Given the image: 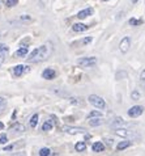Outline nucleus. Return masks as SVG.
Listing matches in <instances>:
<instances>
[{"label":"nucleus","instance_id":"f257e3e1","mask_svg":"<svg viewBox=\"0 0 145 156\" xmlns=\"http://www.w3.org/2000/svg\"><path fill=\"white\" fill-rule=\"evenodd\" d=\"M54 51V46L51 42H47L45 43V45L39 46L38 49H35L32 53L30 58H29V62L32 63H41V62H45V60H47L51 54H52Z\"/></svg>","mask_w":145,"mask_h":156},{"label":"nucleus","instance_id":"f03ea898","mask_svg":"<svg viewBox=\"0 0 145 156\" xmlns=\"http://www.w3.org/2000/svg\"><path fill=\"white\" fill-rule=\"evenodd\" d=\"M115 135L120 136V138H124V139H130V140H136V139H140V135L136 131H132V130H128L126 127H119V129H115Z\"/></svg>","mask_w":145,"mask_h":156},{"label":"nucleus","instance_id":"7ed1b4c3","mask_svg":"<svg viewBox=\"0 0 145 156\" xmlns=\"http://www.w3.org/2000/svg\"><path fill=\"white\" fill-rule=\"evenodd\" d=\"M88 100H89V102H90L93 106L97 108V109L103 110L105 108H106V102H105V100L102 98L101 96H97V94H90V96L88 97Z\"/></svg>","mask_w":145,"mask_h":156},{"label":"nucleus","instance_id":"20e7f679","mask_svg":"<svg viewBox=\"0 0 145 156\" xmlns=\"http://www.w3.org/2000/svg\"><path fill=\"white\" fill-rule=\"evenodd\" d=\"M77 64L83 68H89L97 64V58L96 57H85V58H80L77 59Z\"/></svg>","mask_w":145,"mask_h":156},{"label":"nucleus","instance_id":"39448f33","mask_svg":"<svg viewBox=\"0 0 145 156\" xmlns=\"http://www.w3.org/2000/svg\"><path fill=\"white\" fill-rule=\"evenodd\" d=\"M62 131L66 134H71V135H76V134H86V130L84 127H73V126H63Z\"/></svg>","mask_w":145,"mask_h":156},{"label":"nucleus","instance_id":"423d86ee","mask_svg":"<svg viewBox=\"0 0 145 156\" xmlns=\"http://www.w3.org/2000/svg\"><path fill=\"white\" fill-rule=\"evenodd\" d=\"M130 47H131V38L130 37H124L120 41V43H119V50H120L122 54H126V53H128Z\"/></svg>","mask_w":145,"mask_h":156},{"label":"nucleus","instance_id":"0eeeda50","mask_svg":"<svg viewBox=\"0 0 145 156\" xmlns=\"http://www.w3.org/2000/svg\"><path fill=\"white\" fill-rule=\"evenodd\" d=\"M143 112H144V108L141 105H135V106L130 108L128 115L131 117V118H137V117H140L143 114Z\"/></svg>","mask_w":145,"mask_h":156},{"label":"nucleus","instance_id":"6e6552de","mask_svg":"<svg viewBox=\"0 0 145 156\" xmlns=\"http://www.w3.org/2000/svg\"><path fill=\"white\" fill-rule=\"evenodd\" d=\"M111 126L114 129H119V127H128V123L126 122L123 118H120V117H116L113 122H111Z\"/></svg>","mask_w":145,"mask_h":156},{"label":"nucleus","instance_id":"1a4fd4ad","mask_svg":"<svg viewBox=\"0 0 145 156\" xmlns=\"http://www.w3.org/2000/svg\"><path fill=\"white\" fill-rule=\"evenodd\" d=\"M55 76H56V72H55V70H52V68H46V70L42 72V77L46 80H52V79H55Z\"/></svg>","mask_w":145,"mask_h":156},{"label":"nucleus","instance_id":"9d476101","mask_svg":"<svg viewBox=\"0 0 145 156\" xmlns=\"http://www.w3.org/2000/svg\"><path fill=\"white\" fill-rule=\"evenodd\" d=\"M92 15H93V8H85V9L80 11L77 13V19L84 20V19H86V17L92 16Z\"/></svg>","mask_w":145,"mask_h":156},{"label":"nucleus","instance_id":"9b49d317","mask_svg":"<svg viewBox=\"0 0 145 156\" xmlns=\"http://www.w3.org/2000/svg\"><path fill=\"white\" fill-rule=\"evenodd\" d=\"M72 29H73V32H76V33H83V32H85V30H88V25L77 23V24L72 25Z\"/></svg>","mask_w":145,"mask_h":156},{"label":"nucleus","instance_id":"f8f14e48","mask_svg":"<svg viewBox=\"0 0 145 156\" xmlns=\"http://www.w3.org/2000/svg\"><path fill=\"white\" fill-rule=\"evenodd\" d=\"M9 131H12V133H24L25 131V126L22 123H13L9 127Z\"/></svg>","mask_w":145,"mask_h":156},{"label":"nucleus","instance_id":"ddd939ff","mask_svg":"<svg viewBox=\"0 0 145 156\" xmlns=\"http://www.w3.org/2000/svg\"><path fill=\"white\" fill-rule=\"evenodd\" d=\"M12 72H13L15 76H21L25 72V67L22 66V64H17V66H15L13 68H12Z\"/></svg>","mask_w":145,"mask_h":156},{"label":"nucleus","instance_id":"4468645a","mask_svg":"<svg viewBox=\"0 0 145 156\" xmlns=\"http://www.w3.org/2000/svg\"><path fill=\"white\" fill-rule=\"evenodd\" d=\"M92 150L94 151V152H103L105 151V144L102 142H96V143H93Z\"/></svg>","mask_w":145,"mask_h":156},{"label":"nucleus","instance_id":"2eb2a0df","mask_svg":"<svg viewBox=\"0 0 145 156\" xmlns=\"http://www.w3.org/2000/svg\"><path fill=\"white\" fill-rule=\"evenodd\" d=\"M132 144V142L130 139H127V140H123L120 143H118V146H116V150L118 151H123V150H126V148H128V147H131Z\"/></svg>","mask_w":145,"mask_h":156},{"label":"nucleus","instance_id":"dca6fc26","mask_svg":"<svg viewBox=\"0 0 145 156\" xmlns=\"http://www.w3.org/2000/svg\"><path fill=\"white\" fill-rule=\"evenodd\" d=\"M89 125L93 127H97V126H101L102 125V118L101 117H94V118H89Z\"/></svg>","mask_w":145,"mask_h":156},{"label":"nucleus","instance_id":"f3484780","mask_svg":"<svg viewBox=\"0 0 145 156\" xmlns=\"http://www.w3.org/2000/svg\"><path fill=\"white\" fill-rule=\"evenodd\" d=\"M29 53V47L28 46H22V47H20L19 50L15 53L16 57H25V55H28Z\"/></svg>","mask_w":145,"mask_h":156},{"label":"nucleus","instance_id":"a211bd4d","mask_svg":"<svg viewBox=\"0 0 145 156\" xmlns=\"http://www.w3.org/2000/svg\"><path fill=\"white\" fill-rule=\"evenodd\" d=\"M75 150L77 151V152H84V151L86 150V144H85V142H77L75 144Z\"/></svg>","mask_w":145,"mask_h":156},{"label":"nucleus","instance_id":"6ab92c4d","mask_svg":"<svg viewBox=\"0 0 145 156\" xmlns=\"http://www.w3.org/2000/svg\"><path fill=\"white\" fill-rule=\"evenodd\" d=\"M38 119H39V115L38 114H33V117L30 118V127H37V125H38Z\"/></svg>","mask_w":145,"mask_h":156},{"label":"nucleus","instance_id":"aec40b11","mask_svg":"<svg viewBox=\"0 0 145 156\" xmlns=\"http://www.w3.org/2000/svg\"><path fill=\"white\" fill-rule=\"evenodd\" d=\"M42 130H43V131H51V130H52V122H51V121H46V122L43 123V126H42Z\"/></svg>","mask_w":145,"mask_h":156},{"label":"nucleus","instance_id":"412c9836","mask_svg":"<svg viewBox=\"0 0 145 156\" xmlns=\"http://www.w3.org/2000/svg\"><path fill=\"white\" fill-rule=\"evenodd\" d=\"M39 154L41 156H50V155H52V152H51V150L50 148H47V147H43V148H41L39 150Z\"/></svg>","mask_w":145,"mask_h":156},{"label":"nucleus","instance_id":"4be33fe9","mask_svg":"<svg viewBox=\"0 0 145 156\" xmlns=\"http://www.w3.org/2000/svg\"><path fill=\"white\" fill-rule=\"evenodd\" d=\"M94 117H102V113L99 110H93V112H90V113L88 114V119L89 118H94Z\"/></svg>","mask_w":145,"mask_h":156},{"label":"nucleus","instance_id":"5701e85b","mask_svg":"<svg viewBox=\"0 0 145 156\" xmlns=\"http://www.w3.org/2000/svg\"><path fill=\"white\" fill-rule=\"evenodd\" d=\"M140 97H141V94H140L139 90H133V92L131 93V98L133 100V101H137V100H140Z\"/></svg>","mask_w":145,"mask_h":156},{"label":"nucleus","instance_id":"b1692460","mask_svg":"<svg viewBox=\"0 0 145 156\" xmlns=\"http://www.w3.org/2000/svg\"><path fill=\"white\" fill-rule=\"evenodd\" d=\"M143 24V20H137V19H131L130 20V25H132V27H137V25H141Z\"/></svg>","mask_w":145,"mask_h":156},{"label":"nucleus","instance_id":"393cba45","mask_svg":"<svg viewBox=\"0 0 145 156\" xmlns=\"http://www.w3.org/2000/svg\"><path fill=\"white\" fill-rule=\"evenodd\" d=\"M7 53L8 51H0V67L3 66L4 60H5V57H7Z\"/></svg>","mask_w":145,"mask_h":156},{"label":"nucleus","instance_id":"a878e982","mask_svg":"<svg viewBox=\"0 0 145 156\" xmlns=\"http://www.w3.org/2000/svg\"><path fill=\"white\" fill-rule=\"evenodd\" d=\"M5 108H7V101L5 100H0V114L5 110Z\"/></svg>","mask_w":145,"mask_h":156},{"label":"nucleus","instance_id":"bb28decb","mask_svg":"<svg viewBox=\"0 0 145 156\" xmlns=\"http://www.w3.org/2000/svg\"><path fill=\"white\" fill-rule=\"evenodd\" d=\"M140 84L145 88V70H143L141 73H140Z\"/></svg>","mask_w":145,"mask_h":156},{"label":"nucleus","instance_id":"cd10ccee","mask_svg":"<svg viewBox=\"0 0 145 156\" xmlns=\"http://www.w3.org/2000/svg\"><path fill=\"white\" fill-rule=\"evenodd\" d=\"M8 143V136L5 134H0V144H5Z\"/></svg>","mask_w":145,"mask_h":156},{"label":"nucleus","instance_id":"c85d7f7f","mask_svg":"<svg viewBox=\"0 0 145 156\" xmlns=\"http://www.w3.org/2000/svg\"><path fill=\"white\" fill-rule=\"evenodd\" d=\"M7 5L8 7H15V5H17V3H19V0H7Z\"/></svg>","mask_w":145,"mask_h":156},{"label":"nucleus","instance_id":"c756f323","mask_svg":"<svg viewBox=\"0 0 145 156\" xmlns=\"http://www.w3.org/2000/svg\"><path fill=\"white\" fill-rule=\"evenodd\" d=\"M69 102L73 104V105H81V101H79V98H75V97H71Z\"/></svg>","mask_w":145,"mask_h":156},{"label":"nucleus","instance_id":"7c9ffc66","mask_svg":"<svg viewBox=\"0 0 145 156\" xmlns=\"http://www.w3.org/2000/svg\"><path fill=\"white\" fill-rule=\"evenodd\" d=\"M20 20H21V21H30L32 17L29 16V15H22V16L20 17Z\"/></svg>","mask_w":145,"mask_h":156},{"label":"nucleus","instance_id":"2f4dec72","mask_svg":"<svg viewBox=\"0 0 145 156\" xmlns=\"http://www.w3.org/2000/svg\"><path fill=\"white\" fill-rule=\"evenodd\" d=\"M92 41H93L92 37H86V38H84L83 40V45H88V43H90Z\"/></svg>","mask_w":145,"mask_h":156},{"label":"nucleus","instance_id":"473e14b6","mask_svg":"<svg viewBox=\"0 0 145 156\" xmlns=\"http://www.w3.org/2000/svg\"><path fill=\"white\" fill-rule=\"evenodd\" d=\"M9 49H8L7 45H4V43H0V51H8Z\"/></svg>","mask_w":145,"mask_h":156},{"label":"nucleus","instance_id":"72a5a7b5","mask_svg":"<svg viewBox=\"0 0 145 156\" xmlns=\"http://www.w3.org/2000/svg\"><path fill=\"white\" fill-rule=\"evenodd\" d=\"M106 142H107L109 146H113V139H106Z\"/></svg>","mask_w":145,"mask_h":156},{"label":"nucleus","instance_id":"f704fd0d","mask_svg":"<svg viewBox=\"0 0 145 156\" xmlns=\"http://www.w3.org/2000/svg\"><path fill=\"white\" fill-rule=\"evenodd\" d=\"M12 148H13V146H8V147H5L4 150H5V151H11Z\"/></svg>","mask_w":145,"mask_h":156},{"label":"nucleus","instance_id":"c9c22d12","mask_svg":"<svg viewBox=\"0 0 145 156\" xmlns=\"http://www.w3.org/2000/svg\"><path fill=\"white\" fill-rule=\"evenodd\" d=\"M3 129H4V123H2V122H0V131H2Z\"/></svg>","mask_w":145,"mask_h":156},{"label":"nucleus","instance_id":"e433bc0d","mask_svg":"<svg viewBox=\"0 0 145 156\" xmlns=\"http://www.w3.org/2000/svg\"><path fill=\"white\" fill-rule=\"evenodd\" d=\"M139 2V0H132V3H137Z\"/></svg>","mask_w":145,"mask_h":156},{"label":"nucleus","instance_id":"4c0bfd02","mask_svg":"<svg viewBox=\"0 0 145 156\" xmlns=\"http://www.w3.org/2000/svg\"><path fill=\"white\" fill-rule=\"evenodd\" d=\"M102 2H109V0H102Z\"/></svg>","mask_w":145,"mask_h":156}]
</instances>
